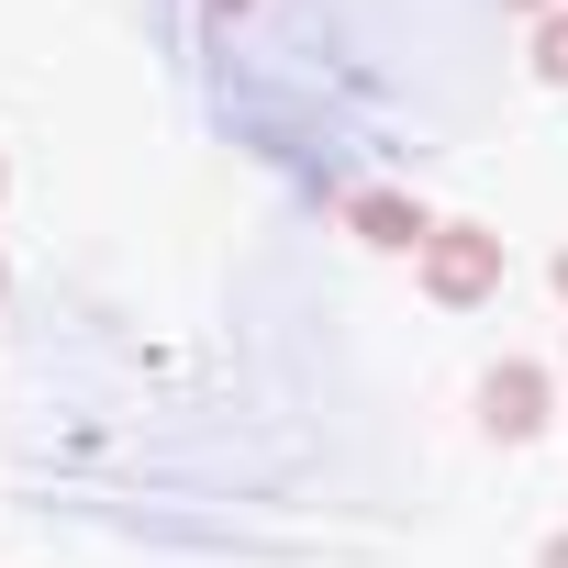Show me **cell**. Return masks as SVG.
Listing matches in <instances>:
<instances>
[{
    "label": "cell",
    "mask_w": 568,
    "mask_h": 568,
    "mask_svg": "<svg viewBox=\"0 0 568 568\" xmlns=\"http://www.w3.org/2000/svg\"><path fill=\"white\" fill-rule=\"evenodd\" d=\"M479 424H490L501 446H524V435L546 424V368H524V357H513V368H490V390H479Z\"/></svg>",
    "instance_id": "7a4b0ae2"
},
{
    "label": "cell",
    "mask_w": 568,
    "mask_h": 568,
    "mask_svg": "<svg viewBox=\"0 0 568 568\" xmlns=\"http://www.w3.org/2000/svg\"><path fill=\"white\" fill-rule=\"evenodd\" d=\"M424 291H435L446 313L490 302V291H501V234H479V223H435V234H424Z\"/></svg>",
    "instance_id": "6da1fadb"
},
{
    "label": "cell",
    "mask_w": 568,
    "mask_h": 568,
    "mask_svg": "<svg viewBox=\"0 0 568 568\" xmlns=\"http://www.w3.org/2000/svg\"><path fill=\"white\" fill-rule=\"evenodd\" d=\"M557 291H568V245H557Z\"/></svg>",
    "instance_id": "8992f818"
},
{
    "label": "cell",
    "mask_w": 568,
    "mask_h": 568,
    "mask_svg": "<svg viewBox=\"0 0 568 568\" xmlns=\"http://www.w3.org/2000/svg\"><path fill=\"white\" fill-rule=\"evenodd\" d=\"M535 68L568 90V12H546V23H535Z\"/></svg>",
    "instance_id": "277c9868"
},
{
    "label": "cell",
    "mask_w": 568,
    "mask_h": 568,
    "mask_svg": "<svg viewBox=\"0 0 568 568\" xmlns=\"http://www.w3.org/2000/svg\"><path fill=\"white\" fill-rule=\"evenodd\" d=\"M513 12H546V0H513Z\"/></svg>",
    "instance_id": "52a82bcc"
},
{
    "label": "cell",
    "mask_w": 568,
    "mask_h": 568,
    "mask_svg": "<svg viewBox=\"0 0 568 568\" xmlns=\"http://www.w3.org/2000/svg\"><path fill=\"white\" fill-rule=\"evenodd\" d=\"M535 568H568V535H557V546H546V557H535Z\"/></svg>",
    "instance_id": "5b68a950"
},
{
    "label": "cell",
    "mask_w": 568,
    "mask_h": 568,
    "mask_svg": "<svg viewBox=\"0 0 568 568\" xmlns=\"http://www.w3.org/2000/svg\"><path fill=\"white\" fill-rule=\"evenodd\" d=\"M357 234H368V245H424L435 223H424L413 201H357Z\"/></svg>",
    "instance_id": "3957f363"
}]
</instances>
